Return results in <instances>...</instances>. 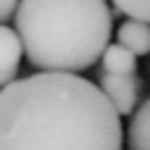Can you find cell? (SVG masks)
<instances>
[{"instance_id":"5","label":"cell","mask_w":150,"mask_h":150,"mask_svg":"<svg viewBox=\"0 0 150 150\" xmlns=\"http://www.w3.org/2000/svg\"><path fill=\"white\" fill-rule=\"evenodd\" d=\"M116 37H119V45L127 47L134 58L137 55H150V24L137 21V18H127L119 26Z\"/></svg>"},{"instance_id":"1","label":"cell","mask_w":150,"mask_h":150,"mask_svg":"<svg viewBox=\"0 0 150 150\" xmlns=\"http://www.w3.org/2000/svg\"><path fill=\"white\" fill-rule=\"evenodd\" d=\"M121 116L79 74L40 71L0 87V150H124Z\"/></svg>"},{"instance_id":"3","label":"cell","mask_w":150,"mask_h":150,"mask_svg":"<svg viewBox=\"0 0 150 150\" xmlns=\"http://www.w3.org/2000/svg\"><path fill=\"white\" fill-rule=\"evenodd\" d=\"M100 92L105 95V100L113 105V111H116L119 116H129V113L137 108L140 79H137V74H129V76L100 74Z\"/></svg>"},{"instance_id":"6","label":"cell","mask_w":150,"mask_h":150,"mask_svg":"<svg viewBox=\"0 0 150 150\" xmlns=\"http://www.w3.org/2000/svg\"><path fill=\"white\" fill-rule=\"evenodd\" d=\"M103 74H111V76H129V74H137V58L121 47L119 42L116 45H108L103 50Z\"/></svg>"},{"instance_id":"8","label":"cell","mask_w":150,"mask_h":150,"mask_svg":"<svg viewBox=\"0 0 150 150\" xmlns=\"http://www.w3.org/2000/svg\"><path fill=\"white\" fill-rule=\"evenodd\" d=\"M111 3L127 18H137V21L150 24V0H111Z\"/></svg>"},{"instance_id":"4","label":"cell","mask_w":150,"mask_h":150,"mask_svg":"<svg viewBox=\"0 0 150 150\" xmlns=\"http://www.w3.org/2000/svg\"><path fill=\"white\" fill-rule=\"evenodd\" d=\"M21 42L16 37V32L5 24H0V87L11 84L18 66H21Z\"/></svg>"},{"instance_id":"2","label":"cell","mask_w":150,"mask_h":150,"mask_svg":"<svg viewBox=\"0 0 150 150\" xmlns=\"http://www.w3.org/2000/svg\"><path fill=\"white\" fill-rule=\"evenodd\" d=\"M13 18L29 63L58 74H79L98 63L113 32L105 0H18Z\"/></svg>"},{"instance_id":"7","label":"cell","mask_w":150,"mask_h":150,"mask_svg":"<svg viewBox=\"0 0 150 150\" xmlns=\"http://www.w3.org/2000/svg\"><path fill=\"white\" fill-rule=\"evenodd\" d=\"M127 145L129 150H150V98L134 108L127 132Z\"/></svg>"},{"instance_id":"9","label":"cell","mask_w":150,"mask_h":150,"mask_svg":"<svg viewBox=\"0 0 150 150\" xmlns=\"http://www.w3.org/2000/svg\"><path fill=\"white\" fill-rule=\"evenodd\" d=\"M16 5H18V0H0V24H3V21H8V18L13 16Z\"/></svg>"}]
</instances>
